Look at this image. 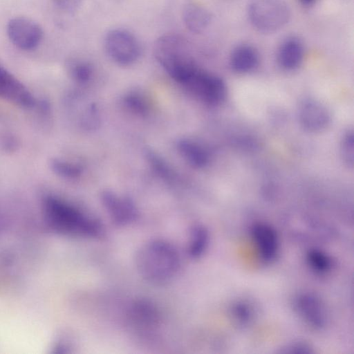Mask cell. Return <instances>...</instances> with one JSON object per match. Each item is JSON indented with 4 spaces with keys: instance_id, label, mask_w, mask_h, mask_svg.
Returning a JSON list of instances; mask_svg holds the SVG:
<instances>
[{
    "instance_id": "ac0fdd59",
    "label": "cell",
    "mask_w": 354,
    "mask_h": 354,
    "mask_svg": "<svg viewBox=\"0 0 354 354\" xmlns=\"http://www.w3.org/2000/svg\"><path fill=\"white\" fill-rule=\"evenodd\" d=\"M123 102L127 108L132 112L145 115L149 111V104L145 96L138 91H131L126 94Z\"/></svg>"
},
{
    "instance_id": "9c48e42d",
    "label": "cell",
    "mask_w": 354,
    "mask_h": 354,
    "mask_svg": "<svg viewBox=\"0 0 354 354\" xmlns=\"http://www.w3.org/2000/svg\"><path fill=\"white\" fill-rule=\"evenodd\" d=\"M301 126L310 132L324 130L330 122V115L326 107L314 100L304 101L299 109Z\"/></svg>"
},
{
    "instance_id": "44dd1931",
    "label": "cell",
    "mask_w": 354,
    "mask_h": 354,
    "mask_svg": "<svg viewBox=\"0 0 354 354\" xmlns=\"http://www.w3.org/2000/svg\"><path fill=\"white\" fill-rule=\"evenodd\" d=\"M145 157L151 165V168L158 174L161 178L169 180L174 178V173L172 169L169 167L168 164L159 156L158 154L151 150H147L145 152Z\"/></svg>"
},
{
    "instance_id": "3957f363",
    "label": "cell",
    "mask_w": 354,
    "mask_h": 354,
    "mask_svg": "<svg viewBox=\"0 0 354 354\" xmlns=\"http://www.w3.org/2000/svg\"><path fill=\"white\" fill-rule=\"evenodd\" d=\"M46 209L50 220L63 230L88 236L96 235L100 231L95 219L59 199L48 198Z\"/></svg>"
},
{
    "instance_id": "2e32d148",
    "label": "cell",
    "mask_w": 354,
    "mask_h": 354,
    "mask_svg": "<svg viewBox=\"0 0 354 354\" xmlns=\"http://www.w3.org/2000/svg\"><path fill=\"white\" fill-rule=\"evenodd\" d=\"M299 313L305 320L315 328H321L324 325L325 316L322 306L315 297L304 295L297 301Z\"/></svg>"
},
{
    "instance_id": "7c38bea8",
    "label": "cell",
    "mask_w": 354,
    "mask_h": 354,
    "mask_svg": "<svg viewBox=\"0 0 354 354\" xmlns=\"http://www.w3.org/2000/svg\"><path fill=\"white\" fill-rule=\"evenodd\" d=\"M182 19L185 26L192 32H203L211 21V15L201 3L190 1L182 9Z\"/></svg>"
},
{
    "instance_id": "7a4b0ae2",
    "label": "cell",
    "mask_w": 354,
    "mask_h": 354,
    "mask_svg": "<svg viewBox=\"0 0 354 354\" xmlns=\"http://www.w3.org/2000/svg\"><path fill=\"white\" fill-rule=\"evenodd\" d=\"M156 59L176 82L183 85L198 66L189 54L186 40L177 34H165L153 45Z\"/></svg>"
},
{
    "instance_id": "5b68a950",
    "label": "cell",
    "mask_w": 354,
    "mask_h": 354,
    "mask_svg": "<svg viewBox=\"0 0 354 354\" xmlns=\"http://www.w3.org/2000/svg\"><path fill=\"white\" fill-rule=\"evenodd\" d=\"M104 47L109 57L120 66H129L138 60L141 46L138 38L122 28L109 30L104 38Z\"/></svg>"
},
{
    "instance_id": "cb8c5ba5",
    "label": "cell",
    "mask_w": 354,
    "mask_h": 354,
    "mask_svg": "<svg viewBox=\"0 0 354 354\" xmlns=\"http://www.w3.org/2000/svg\"><path fill=\"white\" fill-rule=\"evenodd\" d=\"M61 9L66 11L75 10L79 8L84 0H53Z\"/></svg>"
},
{
    "instance_id": "d4e9b609",
    "label": "cell",
    "mask_w": 354,
    "mask_h": 354,
    "mask_svg": "<svg viewBox=\"0 0 354 354\" xmlns=\"http://www.w3.org/2000/svg\"><path fill=\"white\" fill-rule=\"evenodd\" d=\"M236 311V316L242 322L246 321L249 319L250 311H248V308L244 306H236L234 309Z\"/></svg>"
},
{
    "instance_id": "484cf974",
    "label": "cell",
    "mask_w": 354,
    "mask_h": 354,
    "mask_svg": "<svg viewBox=\"0 0 354 354\" xmlns=\"http://www.w3.org/2000/svg\"><path fill=\"white\" fill-rule=\"evenodd\" d=\"M316 0H299V1L304 6L313 5Z\"/></svg>"
},
{
    "instance_id": "ffe728a7",
    "label": "cell",
    "mask_w": 354,
    "mask_h": 354,
    "mask_svg": "<svg viewBox=\"0 0 354 354\" xmlns=\"http://www.w3.org/2000/svg\"><path fill=\"white\" fill-rule=\"evenodd\" d=\"M208 242V234L203 227H196L192 231L189 245V253L193 257L201 256Z\"/></svg>"
},
{
    "instance_id": "277c9868",
    "label": "cell",
    "mask_w": 354,
    "mask_h": 354,
    "mask_svg": "<svg viewBox=\"0 0 354 354\" xmlns=\"http://www.w3.org/2000/svg\"><path fill=\"white\" fill-rule=\"evenodd\" d=\"M248 15L256 30L263 33H272L288 23L290 12L284 0H251Z\"/></svg>"
},
{
    "instance_id": "6da1fadb",
    "label": "cell",
    "mask_w": 354,
    "mask_h": 354,
    "mask_svg": "<svg viewBox=\"0 0 354 354\" xmlns=\"http://www.w3.org/2000/svg\"><path fill=\"white\" fill-rule=\"evenodd\" d=\"M136 265L145 280L162 283L175 277L179 270L180 258L178 250L164 240L151 241L138 251Z\"/></svg>"
},
{
    "instance_id": "603a6c76",
    "label": "cell",
    "mask_w": 354,
    "mask_h": 354,
    "mask_svg": "<svg viewBox=\"0 0 354 354\" xmlns=\"http://www.w3.org/2000/svg\"><path fill=\"white\" fill-rule=\"evenodd\" d=\"M310 266L317 272H324L330 268V259L319 251H311L308 255Z\"/></svg>"
},
{
    "instance_id": "8fae6325",
    "label": "cell",
    "mask_w": 354,
    "mask_h": 354,
    "mask_svg": "<svg viewBox=\"0 0 354 354\" xmlns=\"http://www.w3.org/2000/svg\"><path fill=\"white\" fill-rule=\"evenodd\" d=\"M252 236L263 261L270 262L274 259L278 250V241L273 229L264 223H257L252 227Z\"/></svg>"
},
{
    "instance_id": "4fadbf2b",
    "label": "cell",
    "mask_w": 354,
    "mask_h": 354,
    "mask_svg": "<svg viewBox=\"0 0 354 354\" xmlns=\"http://www.w3.org/2000/svg\"><path fill=\"white\" fill-rule=\"evenodd\" d=\"M304 53L302 41L298 37H289L283 41L279 48L278 63L284 70H295L301 64Z\"/></svg>"
},
{
    "instance_id": "ba28073f",
    "label": "cell",
    "mask_w": 354,
    "mask_h": 354,
    "mask_svg": "<svg viewBox=\"0 0 354 354\" xmlns=\"http://www.w3.org/2000/svg\"><path fill=\"white\" fill-rule=\"evenodd\" d=\"M0 97L20 107L30 108L35 99L28 89L12 74L0 66Z\"/></svg>"
},
{
    "instance_id": "e0dca14e",
    "label": "cell",
    "mask_w": 354,
    "mask_h": 354,
    "mask_svg": "<svg viewBox=\"0 0 354 354\" xmlns=\"http://www.w3.org/2000/svg\"><path fill=\"white\" fill-rule=\"evenodd\" d=\"M68 70L71 78L79 84L88 82L93 73L92 65L81 59L71 60L68 64Z\"/></svg>"
},
{
    "instance_id": "9a60e30c",
    "label": "cell",
    "mask_w": 354,
    "mask_h": 354,
    "mask_svg": "<svg viewBox=\"0 0 354 354\" xmlns=\"http://www.w3.org/2000/svg\"><path fill=\"white\" fill-rule=\"evenodd\" d=\"M180 156L192 167L203 168L209 161L208 151L202 145L189 138H181L176 143Z\"/></svg>"
},
{
    "instance_id": "7402d4cb",
    "label": "cell",
    "mask_w": 354,
    "mask_h": 354,
    "mask_svg": "<svg viewBox=\"0 0 354 354\" xmlns=\"http://www.w3.org/2000/svg\"><path fill=\"white\" fill-rule=\"evenodd\" d=\"M340 155L347 165L353 166L354 160V139L352 132L346 133L340 144Z\"/></svg>"
},
{
    "instance_id": "30bf717a",
    "label": "cell",
    "mask_w": 354,
    "mask_h": 354,
    "mask_svg": "<svg viewBox=\"0 0 354 354\" xmlns=\"http://www.w3.org/2000/svg\"><path fill=\"white\" fill-rule=\"evenodd\" d=\"M101 200L112 219L119 225L132 221L137 215L135 204L128 197L106 190L102 192Z\"/></svg>"
},
{
    "instance_id": "d6986e66",
    "label": "cell",
    "mask_w": 354,
    "mask_h": 354,
    "mask_svg": "<svg viewBox=\"0 0 354 354\" xmlns=\"http://www.w3.org/2000/svg\"><path fill=\"white\" fill-rule=\"evenodd\" d=\"M50 167L56 174L67 178H77L83 170L82 166L77 163L57 158L50 161Z\"/></svg>"
},
{
    "instance_id": "52a82bcc",
    "label": "cell",
    "mask_w": 354,
    "mask_h": 354,
    "mask_svg": "<svg viewBox=\"0 0 354 354\" xmlns=\"http://www.w3.org/2000/svg\"><path fill=\"white\" fill-rule=\"evenodd\" d=\"M7 32L12 43L24 50L36 48L43 37L41 26L26 17H15L10 19L7 26Z\"/></svg>"
},
{
    "instance_id": "8992f818",
    "label": "cell",
    "mask_w": 354,
    "mask_h": 354,
    "mask_svg": "<svg viewBox=\"0 0 354 354\" xmlns=\"http://www.w3.org/2000/svg\"><path fill=\"white\" fill-rule=\"evenodd\" d=\"M194 95L209 105H217L226 97L227 88L219 77L198 67L183 84Z\"/></svg>"
},
{
    "instance_id": "5bb4252c",
    "label": "cell",
    "mask_w": 354,
    "mask_h": 354,
    "mask_svg": "<svg viewBox=\"0 0 354 354\" xmlns=\"http://www.w3.org/2000/svg\"><path fill=\"white\" fill-rule=\"evenodd\" d=\"M232 70L239 73H246L254 70L259 63L257 50L252 46L241 44L232 50L230 59Z\"/></svg>"
}]
</instances>
